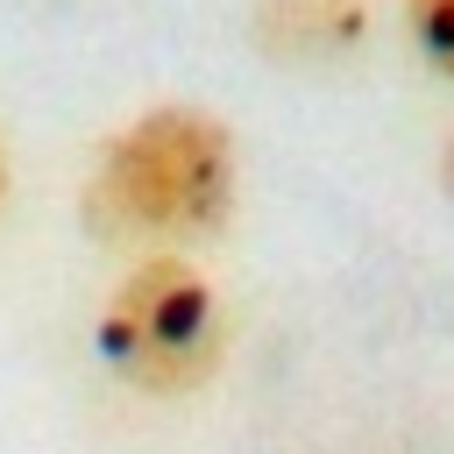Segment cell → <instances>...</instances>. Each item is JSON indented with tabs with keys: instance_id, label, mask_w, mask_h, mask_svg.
Returning a JSON list of instances; mask_svg holds the SVG:
<instances>
[{
	"instance_id": "1",
	"label": "cell",
	"mask_w": 454,
	"mask_h": 454,
	"mask_svg": "<svg viewBox=\"0 0 454 454\" xmlns=\"http://www.w3.org/2000/svg\"><path fill=\"white\" fill-rule=\"evenodd\" d=\"M234 135L206 106H149L135 114L92 163L85 220L106 241H156V255H177V241H206L234 220Z\"/></svg>"
},
{
	"instance_id": "2",
	"label": "cell",
	"mask_w": 454,
	"mask_h": 454,
	"mask_svg": "<svg viewBox=\"0 0 454 454\" xmlns=\"http://www.w3.org/2000/svg\"><path fill=\"white\" fill-rule=\"evenodd\" d=\"M99 362L142 397H192L227 362V312L220 291L184 255H142L92 319Z\"/></svg>"
},
{
	"instance_id": "3",
	"label": "cell",
	"mask_w": 454,
	"mask_h": 454,
	"mask_svg": "<svg viewBox=\"0 0 454 454\" xmlns=\"http://www.w3.org/2000/svg\"><path fill=\"white\" fill-rule=\"evenodd\" d=\"M369 28L362 0H262L255 7V35L291 57V64H319V57H348Z\"/></svg>"
},
{
	"instance_id": "4",
	"label": "cell",
	"mask_w": 454,
	"mask_h": 454,
	"mask_svg": "<svg viewBox=\"0 0 454 454\" xmlns=\"http://www.w3.org/2000/svg\"><path fill=\"white\" fill-rule=\"evenodd\" d=\"M404 28L433 71L454 78V0H404Z\"/></svg>"
},
{
	"instance_id": "5",
	"label": "cell",
	"mask_w": 454,
	"mask_h": 454,
	"mask_svg": "<svg viewBox=\"0 0 454 454\" xmlns=\"http://www.w3.org/2000/svg\"><path fill=\"white\" fill-rule=\"evenodd\" d=\"M440 184L454 192V135H447V149H440Z\"/></svg>"
},
{
	"instance_id": "6",
	"label": "cell",
	"mask_w": 454,
	"mask_h": 454,
	"mask_svg": "<svg viewBox=\"0 0 454 454\" xmlns=\"http://www.w3.org/2000/svg\"><path fill=\"white\" fill-rule=\"evenodd\" d=\"M0 206H7V149H0Z\"/></svg>"
}]
</instances>
